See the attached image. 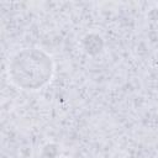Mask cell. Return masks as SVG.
Masks as SVG:
<instances>
[{
  "label": "cell",
  "instance_id": "obj_2",
  "mask_svg": "<svg viewBox=\"0 0 158 158\" xmlns=\"http://www.w3.org/2000/svg\"><path fill=\"white\" fill-rule=\"evenodd\" d=\"M62 158H67V157H62Z\"/></svg>",
  "mask_w": 158,
  "mask_h": 158
},
{
  "label": "cell",
  "instance_id": "obj_1",
  "mask_svg": "<svg viewBox=\"0 0 158 158\" xmlns=\"http://www.w3.org/2000/svg\"><path fill=\"white\" fill-rule=\"evenodd\" d=\"M9 79L22 90L36 91L46 86L54 73L52 57L41 48H23L9 60Z\"/></svg>",
  "mask_w": 158,
  "mask_h": 158
}]
</instances>
